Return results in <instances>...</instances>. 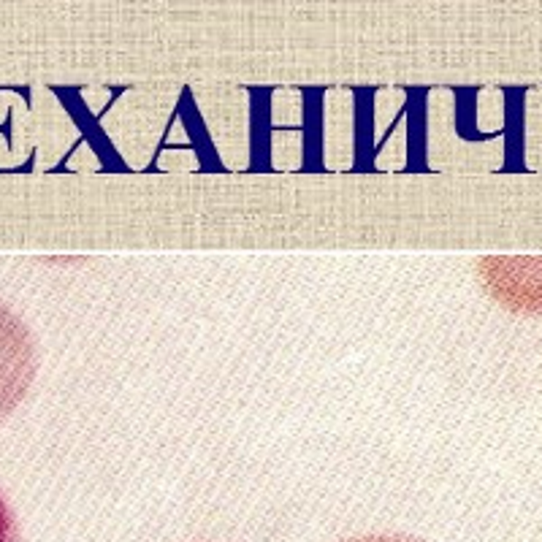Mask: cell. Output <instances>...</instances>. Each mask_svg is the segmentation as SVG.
Segmentation results:
<instances>
[{"label": "cell", "mask_w": 542, "mask_h": 542, "mask_svg": "<svg viewBox=\"0 0 542 542\" xmlns=\"http://www.w3.org/2000/svg\"><path fill=\"white\" fill-rule=\"evenodd\" d=\"M480 279L510 312L542 315V258H485Z\"/></svg>", "instance_id": "obj_1"}, {"label": "cell", "mask_w": 542, "mask_h": 542, "mask_svg": "<svg viewBox=\"0 0 542 542\" xmlns=\"http://www.w3.org/2000/svg\"><path fill=\"white\" fill-rule=\"evenodd\" d=\"M35 374V350L22 320L0 304V418L28 393Z\"/></svg>", "instance_id": "obj_2"}, {"label": "cell", "mask_w": 542, "mask_h": 542, "mask_svg": "<svg viewBox=\"0 0 542 542\" xmlns=\"http://www.w3.org/2000/svg\"><path fill=\"white\" fill-rule=\"evenodd\" d=\"M0 542H19L16 540V524H14V515L9 510L6 499L0 496Z\"/></svg>", "instance_id": "obj_3"}, {"label": "cell", "mask_w": 542, "mask_h": 542, "mask_svg": "<svg viewBox=\"0 0 542 542\" xmlns=\"http://www.w3.org/2000/svg\"><path fill=\"white\" fill-rule=\"evenodd\" d=\"M344 542H423V540L407 537V534H363V537H353V540Z\"/></svg>", "instance_id": "obj_4"}]
</instances>
